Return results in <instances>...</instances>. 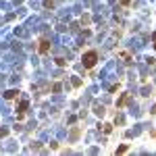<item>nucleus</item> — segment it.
<instances>
[{
	"label": "nucleus",
	"mask_w": 156,
	"mask_h": 156,
	"mask_svg": "<svg viewBox=\"0 0 156 156\" xmlns=\"http://www.w3.org/2000/svg\"><path fill=\"white\" fill-rule=\"evenodd\" d=\"M37 50H40V54H46V52L50 50V42H48V40H42V42H40V48H37Z\"/></svg>",
	"instance_id": "f03ea898"
},
{
	"label": "nucleus",
	"mask_w": 156,
	"mask_h": 156,
	"mask_svg": "<svg viewBox=\"0 0 156 156\" xmlns=\"http://www.w3.org/2000/svg\"><path fill=\"white\" fill-rule=\"evenodd\" d=\"M152 112H154V115H156V106H154V108H152Z\"/></svg>",
	"instance_id": "f8f14e48"
},
{
	"label": "nucleus",
	"mask_w": 156,
	"mask_h": 156,
	"mask_svg": "<svg viewBox=\"0 0 156 156\" xmlns=\"http://www.w3.org/2000/svg\"><path fill=\"white\" fill-rule=\"evenodd\" d=\"M121 58H125V60H129L131 56H129V52H121Z\"/></svg>",
	"instance_id": "1a4fd4ad"
},
{
	"label": "nucleus",
	"mask_w": 156,
	"mask_h": 156,
	"mask_svg": "<svg viewBox=\"0 0 156 156\" xmlns=\"http://www.w3.org/2000/svg\"><path fill=\"white\" fill-rule=\"evenodd\" d=\"M17 96H19V92H17V90H9V92L4 94V98H6V100H15Z\"/></svg>",
	"instance_id": "39448f33"
},
{
	"label": "nucleus",
	"mask_w": 156,
	"mask_h": 156,
	"mask_svg": "<svg viewBox=\"0 0 156 156\" xmlns=\"http://www.w3.org/2000/svg\"><path fill=\"white\" fill-rule=\"evenodd\" d=\"M110 131H112V125H108V123H106V125H104V133H110Z\"/></svg>",
	"instance_id": "6e6552de"
},
{
	"label": "nucleus",
	"mask_w": 156,
	"mask_h": 156,
	"mask_svg": "<svg viewBox=\"0 0 156 156\" xmlns=\"http://www.w3.org/2000/svg\"><path fill=\"white\" fill-rule=\"evenodd\" d=\"M152 40H154V48H156V34H154V36H152Z\"/></svg>",
	"instance_id": "9b49d317"
},
{
	"label": "nucleus",
	"mask_w": 156,
	"mask_h": 156,
	"mask_svg": "<svg viewBox=\"0 0 156 156\" xmlns=\"http://www.w3.org/2000/svg\"><path fill=\"white\" fill-rule=\"evenodd\" d=\"M125 152H127V146H125V144L117 148V154H125Z\"/></svg>",
	"instance_id": "423d86ee"
},
{
	"label": "nucleus",
	"mask_w": 156,
	"mask_h": 156,
	"mask_svg": "<svg viewBox=\"0 0 156 156\" xmlns=\"http://www.w3.org/2000/svg\"><path fill=\"white\" fill-rule=\"evenodd\" d=\"M131 4V0H121V6H129Z\"/></svg>",
	"instance_id": "9d476101"
},
{
	"label": "nucleus",
	"mask_w": 156,
	"mask_h": 156,
	"mask_svg": "<svg viewBox=\"0 0 156 156\" xmlns=\"http://www.w3.org/2000/svg\"><path fill=\"white\" fill-rule=\"evenodd\" d=\"M83 67L85 69H94L96 67V62H98V52L96 50H90V52H85L83 54Z\"/></svg>",
	"instance_id": "f257e3e1"
},
{
	"label": "nucleus",
	"mask_w": 156,
	"mask_h": 156,
	"mask_svg": "<svg viewBox=\"0 0 156 156\" xmlns=\"http://www.w3.org/2000/svg\"><path fill=\"white\" fill-rule=\"evenodd\" d=\"M56 65H58V67H65V65H67V60H65V58H56Z\"/></svg>",
	"instance_id": "0eeeda50"
},
{
	"label": "nucleus",
	"mask_w": 156,
	"mask_h": 156,
	"mask_svg": "<svg viewBox=\"0 0 156 156\" xmlns=\"http://www.w3.org/2000/svg\"><path fill=\"white\" fill-rule=\"evenodd\" d=\"M27 108H29V102H27V100H23V102L19 104V119L25 115V110H27Z\"/></svg>",
	"instance_id": "20e7f679"
},
{
	"label": "nucleus",
	"mask_w": 156,
	"mask_h": 156,
	"mask_svg": "<svg viewBox=\"0 0 156 156\" xmlns=\"http://www.w3.org/2000/svg\"><path fill=\"white\" fill-rule=\"evenodd\" d=\"M127 100H129V94H121V98L117 100V108H123L127 104Z\"/></svg>",
	"instance_id": "7ed1b4c3"
}]
</instances>
